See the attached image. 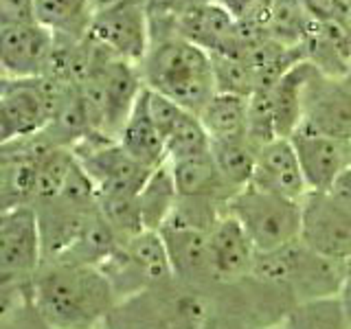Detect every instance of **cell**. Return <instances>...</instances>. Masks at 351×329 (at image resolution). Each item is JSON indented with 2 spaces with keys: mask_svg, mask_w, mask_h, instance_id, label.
Here are the masks:
<instances>
[{
  "mask_svg": "<svg viewBox=\"0 0 351 329\" xmlns=\"http://www.w3.org/2000/svg\"><path fill=\"white\" fill-rule=\"evenodd\" d=\"M169 171L178 197H213L217 200L219 195H224L226 200H230V195L235 193L219 175L211 149L173 160Z\"/></svg>",
  "mask_w": 351,
  "mask_h": 329,
  "instance_id": "obj_17",
  "label": "cell"
},
{
  "mask_svg": "<svg viewBox=\"0 0 351 329\" xmlns=\"http://www.w3.org/2000/svg\"><path fill=\"white\" fill-rule=\"evenodd\" d=\"M145 82L147 88L193 114H200L217 93L208 53L180 36L160 42L147 53Z\"/></svg>",
  "mask_w": 351,
  "mask_h": 329,
  "instance_id": "obj_2",
  "label": "cell"
},
{
  "mask_svg": "<svg viewBox=\"0 0 351 329\" xmlns=\"http://www.w3.org/2000/svg\"><path fill=\"white\" fill-rule=\"evenodd\" d=\"M119 145L123 147L136 162L145 164L147 169H158L167 162L165 154V141L160 132L154 125L147 110V95L143 88L141 97L136 99L134 110L128 117L123 130L119 132Z\"/></svg>",
  "mask_w": 351,
  "mask_h": 329,
  "instance_id": "obj_16",
  "label": "cell"
},
{
  "mask_svg": "<svg viewBox=\"0 0 351 329\" xmlns=\"http://www.w3.org/2000/svg\"><path fill=\"white\" fill-rule=\"evenodd\" d=\"M88 0H36V22L49 31L71 33L86 16Z\"/></svg>",
  "mask_w": 351,
  "mask_h": 329,
  "instance_id": "obj_28",
  "label": "cell"
},
{
  "mask_svg": "<svg viewBox=\"0 0 351 329\" xmlns=\"http://www.w3.org/2000/svg\"><path fill=\"white\" fill-rule=\"evenodd\" d=\"M349 167H351V141H349Z\"/></svg>",
  "mask_w": 351,
  "mask_h": 329,
  "instance_id": "obj_37",
  "label": "cell"
},
{
  "mask_svg": "<svg viewBox=\"0 0 351 329\" xmlns=\"http://www.w3.org/2000/svg\"><path fill=\"white\" fill-rule=\"evenodd\" d=\"M40 329H55V327H49L47 323H42V321H40Z\"/></svg>",
  "mask_w": 351,
  "mask_h": 329,
  "instance_id": "obj_36",
  "label": "cell"
},
{
  "mask_svg": "<svg viewBox=\"0 0 351 329\" xmlns=\"http://www.w3.org/2000/svg\"><path fill=\"white\" fill-rule=\"evenodd\" d=\"M38 25L36 0H0V27Z\"/></svg>",
  "mask_w": 351,
  "mask_h": 329,
  "instance_id": "obj_29",
  "label": "cell"
},
{
  "mask_svg": "<svg viewBox=\"0 0 351 329\" xmlns=\"http://www.w3.org/2000/svg\"><path fill=\"white\" fill-rule=\"evenodd\" d=\"M338 299H340V305H343V312H345L347 323H349V327H351V257L345 261L343 285H340Z\"/></svg>",
  "mask_w": 351,
  "mask_h": 329,
  "instance_id": "obj_32",
  "label": "cell"
},
{
  "mask_svg": "<svg viewBox=\"0 0 351 329\" xmlns=\"http://www.w3.org/2000/svg\"><path fill=\"white\" fill-rule=\"evenodd\" d=\"M208 58H211L217 93L239 95V97H250L255 93V80H252V73L244 64V60L222 53H211Z\"/></svg>",
  "mask_w": 351,
  "mask_h": 329,
  "instance_id": "obj_27",
  "label": "cell"
},
{
  "mask_svg": "<svg viewBox=\"0 0 351 329\" xmlns=\"http://www.w3.org/2000/svg\"><path fill=\"white\" fill-rule=\"evenodd\" d=\"M121 257H123L128 268H132L145 281H158L173 274L160 230L145 228L138 235L130 237L125 241V248L121 252Z\"/></svg>",
  "mask_w": 351,
  "mask_h": 329,
  "instance_id": "obj_20",
  "label": "cell"
},
{
  "mask_svg": "<svg viewBox=\"0 0 351 329\" xmlns=\"http://www.w3.org/2000/svg\"><path fill=\"white\" fill-rule=\"evenodd\" d=\"M33 305L55 329H95L114 305V285L90 263H44L33 279Z\"/></svg>",
  "mask_w": 351,
  "mask_h": 329,
  "instance_id": "obj_1",
  "label": "cell"
},
{
  "mask_svg": "<svg viewBox=\"0 0 351 329\" xmlns=\"http://www.w3.org/2000/svg\"><path fill=\"white\" fill-rule=\"evenodd\" d=\"M211 3V0H147L149 16H176L178 18L184 11Z\"/></svg>",
  "mask_w": 351,
  "mask_h": 329,
  "instance_id": "obj_30",
  "label": "cell"
},
{
  "mask_svg": "<svg viewBox=\"0 0 351 329\" xmlns=\"http://www.w3.org/2000/svg\"><path fill=\"white\" fill-rule=\"evenodd\" d=\"M301 5L307 14H310V18H314L318 22L338 20L336 0H301Z\"/></svg>",
  "mask_w": 351,
  "mask_h": 329,
  "instance_id": "obj_31",
  "label": "cell"
},
{
  "mask_svg": "<svg viewBox=\"0 0 351 329\" xmlns=\"http://www.w3.org/2000/svg\"><path fill=\"white\" fill-rule=\"evenodd\" d=\"M299 239L321 257L345 263L351 257V211L329 191H310L301 200Z\"/></svg>",
  "mask_w": 351,
  "mask_h": 329,
  "instance_id": "obj_5",
  "label": "cell"
},
{
  "mask_svg": "<svg viewBox=\"0 0 351 329\" xmlns=\"http://www.w3.org/2000/svg\"><path fill=\"white\" fill-rule=\"evenodd\" d=\"M290 143L299 158L307 191H332L336 180L349 169V143L345 141L329 138L299 125Z\"/></svg>",
  "mask_w": 351,
  "mask_h": 329,
  "instance_id": "obj_8",
  "label": "cell"
},
{
  "mask_svg": "<svg viewBox=\"0 0 351 329\" xmlns=\"http://www.w3.org/2000/svg\"><path fill=\"white\" fill-rule=\"evenodd\" d=\"M88 3H90V7H93L95 14H101V11L112 9V7H117V5H121V3H125V0H88Z\"/></svg>",
  "mask_w": 351,
  "mask_h": 329,
  "instance_id": "obj_34",
  "label": "cell"
},
{
  "mask_svg": "<svg viewBox=\"0 0 351 329\" xmlns=\"http://www.w3.org/2000/svg\"><path fill=\"white\" fill-rule=\"evenodd\" d=\"M211 156L217 164L219 175L235 193L252 182L257 147L248 138L211 141Z\"/></svg>",
  "mask_w": 351,
  "mask_h": 329,
  "instance_id": "obj_21",
  "label": "cell"
},
{
  "mask_svg": "<svg viewBox=\"0 0 351 329\" xmlns=\"http://www.w3.org/2000/svg\"><path fill=\"white\" fill-rule=\"evenodd\" d=\"M160 235L167 248L171 272L182 279H202L215 277L211 248H208V233L186 226L165 224L160 228Z\"/></svg>",
  "mask_w": 351,
  "mask_h": 329,
  "instance_id": "obj_15",
  "label": "cell"
},
{
  "mask_svg": "<svg viewBox=\"0 0 351 329\" xmlns=\"http://www.w3.org/2000/svg\"><path fill=\"white\" fill-rule=\"evenodd\" d=\"M0 114L5 117L16 138L38 136L53 121L51 108L38 88V80L0 82Z\"/></svg>",
  "mask_w": 351,
  "mask_h": 329,
  "instance_id": "obj_13",
  "label": "cell"
},
{
  "mask_svg": "<svg viewBox=\"0 0 351 329\" xmlns=\"http://www.w3.org/2000/svg\"><path fill=\"white\" fill-rule=\"evenodd\" d=\"M329 193H332L334 197H338V200L351 211V167L336 180V184L332 186V191Z\"/></svg>",
  "mask_w": 351,
  "mask_h": 329,
  "instance_id": "obj_33",
  "label": "cell"
},
{
  "mask_svg": "<svg viewBox=\"0 0 351 329\" xmlns=\"http://www.w3.org/2000/svg\"><path fill=\"white\" fill-rule=\"evenodd\" d=\"M345 263L321 257L301 239L270 252H257L252 274L261 281L290 288L299 303L338 296Z\"/></svg>",
  "mask_w": 351,
  "mask_h": 329,
  "instance_id": "obj_3",
  "label": "cell"
},
{
  "mask_svg": "<svg viewBox=\"0 0 351 329\" xmlns=\"http://www.w3.org/2000/svg\"><path fill=\"white\" fill-rule=\"evenodd\" d=\"M147 0H125L90 18L88 38L119 60L147 58Z\"/></svg>",
  "mask_w": 351,
  "mask_h": 329,
  "instance_id": "obj_6",
  "label": "cell"
},
{
  "mask_svg": "<svg viewBox=\"0 0 351 329\" xmlns=\"http://www.w3.org/2000/svg\"><path fill=\"white\" fill-rule=\"evenodd\" d=\"M208 248H211L213 274L217 279H237L252 274L257 259V248L237 219L224 211L208 230Z\"/></svg>",
  "mask_w": 351,
  "mask_h": 329,
  "instance_id": "obj_14",
  "label": "cell"
},
{
  "mask_svg": "<svg viewBox=\"0 0 351 329\" xmlns=\"http://www.w3.org/2000/svg\"><path fill=\"white\" fill-rule=\"evenodd\" d=\"M208 149H211V138H208L202 121L193 112H184L171 130V134L165 138V154H167L169 162L204 154Z\"/></svg>",
  "mask_w": 351,
  "mask_h": 329,
  "instance_id": "obj_26",
  "label": "cell"
},
{
  "mask_svg": "<svg viewBox=\"0 0 351 329\" xmlns=\"http://www.w3.org/2000/svg\"><path fill=\"white\" fill-rule=\"evenodd\" d=\"M5 75H7V71L3 69V64H0V82H3V80H5Z\"/></svg>",
  "mask_w": 351,
  "mask_h": 329,
  "instance_id": "obj_35",
  "label": "cell"
},
{
  "mask_svg": "<svg viewBox=\"0 0 351 329\" xmlns=\"http://www.w3.org/2000/svg\"><path fill=\"white\" fill-rule=\"evenodd\" d=\"M176 25L182 40L200 47L208 55L222 53L239 58L235 18L222 5L206 3L193 7L176 18Z\"/></svg>",
  "mask_w": 351,
  "mask_h": 329,
  "instance_id": "obj_12",
  "label": "cell"
},
{
  "mask_svg": "<svg viewBox=\"0 0 351 329\" xmlns=\"http://www.w3.org/2000/svg\"><path fill=\"white\" fill-rule=\"evenodd\" d=\"M250 184L290 200H303L310 193L290 138H274L257 149Z\"/></svg>",
  "mask_w": 351,
  "mask_h": 329,
  "instance_id": "obj_11",
  "label": "cell"
},
{
  "mask_svg": "<svg viewBox=\"0 0 351 329\" xmlns=\"http://www.w3.org/2000/svg\"><path fill=\"white\" fill-rule=\"evenodd\" d=\"M301 125L336 141H351V86L343 80L323 75L318 69L310 75L303 93Z\"/></svg>",
  "mask_w": 351,
  "mask_h": 329,
  "instance_id": "obj_7",
  "label": "cell"
},
{
  "mask_svg": "<svg viewBox=\"0 0 351 329\" xmlns=\"http://www.w3.org/2000/svg\"><path fill=\"white\" fill-rule=\"evenodd\" d=\"M285 329H351L338 296L303 301L285 318Z\"/></svg>",
  "mask_w": 351,
  "mask_h": 329,
  "instance_id": "obj_25",
  "label": "cell"
},
{
  "mask_svg": "<svg viewBox=\"0 0 351 329\" xmlns=\"http://www.w3.org/2000/svg\"><path fill=\"white\" fill-rule=\"evenodd\" d=\"M226 211L244 226L257 252L288 246L301 235V200L263 191L255 184L230 195Z\"/></svg>",
  "mask_w": 351,
  "mask_h": 329,
  "instance_id": "obj_4",
  "label": "cell"
},
{
  "mask_svg": "<svg viewBox=\"0 0 351 329\" xmlns=\"http://www.w3.org/2000/svg\"><path fill=\"white\" fill-rule=\"evenodd\" d=\"M316 66L312 62H299L285 73L281 80L270 88L272 114H274V132L277 138H290L294 130L303 121V93Z\"/></svg>",
  "mask_w": 351,
  "mask_h": 329,
  "instance_id": "obj_18",
  "label": "cell"
},
{
  "mask_svg": "<svg viewBox=\"0 0 351 329\" xmlns=\"http://www.w3.org/2000/svg\"><path fill=\"white\" fill-rule=\"evenodd\" d=\"M136 200H138L143 228L160 230L165 222L169 219L176 202H178V193H176V186L171 180V171L165 167V164L152 171L145 186L138 191Z\"/></svg>",
  "mask_w": 351,
  "mask_h": 329,
  "instance_id": "obj_22",
  "label": "cell"
},
{
  "mask_svg": "<svg viewBox=\"0 0 351 329\" xmlns=\"http://www.w3.org/2000/svg\"><path fill=\"white\" fill-rule=\"evenodd\" d=\"M55 36L42 25L0 27V64L16 80L42 77Z\"/></svg>",
  "mask_w": 351,
  "mask_h": 329,
  "instance_id": "obj_10",
  "label": "cell"
},
{
  "mask_svg": "<svg viewBox=\"0 0 351 329\" xmlns=\"http://www.w3.org/2000/svg\"><path fill=\"white\" fill-rule=\"evenodd\" d=\"M77 156L69 147H49L42 154L36 171L33 197L40 202H55L62 195L66 180L75 167Z\"/></svg>",
  "mask_w": 351,
  "mask_h": 329,
  "instance_id": "obj_23",
  "label": "cell"
},
{
  "mask_svg": "<svg viewBox=\"0 0 351 329\" xmlns=\"http://www.w3.org/2000/svg\"><path fill=\"white\" fill-rule=\"evenodd\" d=\"M248 99L250 97L215 93L197 114L208 138H248Z\"/></svg>",
  "mask_w": 351,
  "mask_h": 329,
  "instance_id": "obj_19",
  "label": "cell"
},
{
  "mask_svg": "<svg viewBox=\"0 0 351 329\" xmlns=\"http://www.w3.org/2000/svg\"><path fill=\"white\" fill-rule=\"evenodd\" d=\"M0 266L27 274L40 270L42 233L33 206L14 204L0 213Z\"/></svg>",
  "mask_w": 351,
  "mask_h": 329,
  "instance_id": "obj_9",
  "label": "cell"
},
{
  "mask_svg": "<svg viewBox=\"0 0 351 329\" xmlns=\"http://www.w3.org/2000/svg\"><path fill=\"white\" fill-rule=\"evenodd\" d=\"M312 20L314 18L303 9L301 0H272L268 33L272 40L285 47H301Z\"/></svg>",
  "mask_w": 351,
  "mask_h": 329,
  "instance_id": "obj_24",
  "label": "cell"
}]
</instances>
